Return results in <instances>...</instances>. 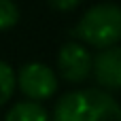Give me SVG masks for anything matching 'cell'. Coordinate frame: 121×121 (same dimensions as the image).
<instances>
[{
	"mask_svg": "<svg viewBox=\"0 0 121 121\" xmlns=\"http://www.w3.org/2000/svg\"><path fill=\"white\" fill-rule=\"evenodd\" d=\"M15 83L19 85L21 94L28 96L32 102L47 100L57 91V79L55 72L40 62H28L21 66L19 74L15 77Z\"/></svg>",
	"mask_w": 121,
	"mask_h": 121,
	"instance_id": "3",
	"label": "cell"
},
{
	"mask_svg": "<svg viewBox=\"0 0 121 121\" xmlns=\"http://www.w3.org/2000/svg\"><path fill=\"white\" fill-rule=\"evenodd\" d=\"M53 121H121V104L98 87L74 89L57 100Z\"/></svg>",
	"mask_w": 121,
	"mask_h": 121,
	"instance_id": "1",
	"label": "cell"
},
{
	"mask_svg": "<svg viewBox=\"0 0 121 121\" xmlns=\"http://www.w3.org/2000/svg\"><path fill=\"white\" fill-rule=\"evenodd\" d=\"M57 68L62 77L70 83H83L91 72V55L81 43H66L57 53Z\"/></svg>",
	"mask_w": 121,
	"mask_h": 121,
	"instance_id": "4",
	"label": "cell"
},
{
	"mask_svg": "<svg viewBox=\"0 0 121 121\" xmlns=\"http://www.w3.org/2000/svg\"><path fill=\"white\" fill-rule=\"evenodd\" d=\"M70 34L98 49L115 47L121 38V6L113 2L94 4L83 13Z\"/></svg>",
	"mask_w": 121,
	"mask_h": 121,
	"instance_id": "2",
	"label": "cell"
},
{
	"mask_svg": "<svg viewBox=\"0 0 121 121\" xmlns=\"http://www.w3.org/2000/svg\"><path fill=\"white\" fill-rule=\"evenodd\" d=\"M17 83H15V70L11 68V64L0 60V106L13 96Z\"/></svg>",
	"mask_w": 121,
	"mask_h": 121,
	"instance_id": "7",
	"label": "cell"
},
{
	"mask_svg": "<svg viewBox=\"0 0 121 121\" xmlns=\"http://www.w3.org/2000/svg\"><path fill=\"white\" fill-rule=\"evenodd\" d=\"M4 121H49V113L45 111L43 104L26 100V102L13 104L11 111L6 113Z\"/></svg>",
	"mask_w": 121,
	"mask_h": 121,
	"instance_id": "6",
	"label": "cell"
},
{
	"mask_svg": "<svg viewBox=\"0 0 121 121\" xmlns=\"http://www.w3.org/2000/svg\"><path fill=\"white\" fill-rule=\"evenodd\" d=\"M91 70L96 81L106 89H121V47L100 49L96 57H91Z\"/></svg>",
	"mask_w": 121,
	"mask_h": 121,
	"instance_id": "5",
	"label": "cell"
},
{
	"mask_svg": "<svg viewBox=\"0 0 121 121\" xmlns=\"http://www.w3.org/2000/svg\"><path fill=\"white\" fill-rule=\"evenodd\" d=\"M49 2V6L51 9H55V11H72V9H77L83 0H47Z\"/></svg>",
	"mask_w": 121,
	"mask_h": 121,
	"instance_id": "9",
	"label": "cell"
},
{
	"mask_svg": "<svg viewBox=\"0 0 121 121\" xmlns=\"http://www.w3.org/2000/svg\"><path fill=\"white\" fill-rule=\"evenodd\" d=\"M19 21V9L13 0H0V30H9Z\"/></svg>",
	"mask_w": 121,
	"mask_h": 121,
	"instance_id": "8",
	"label": "cell"
}]
</instances>
